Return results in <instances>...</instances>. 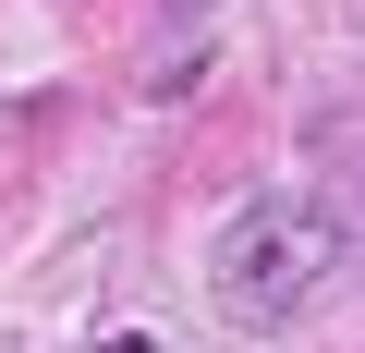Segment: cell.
I'll use <instances>...</instances> for the list:
<instances>
[{
  "label": "cell",
  "mask_w": 365,
  "mask_h": 353,
  "mask_svg": "<svg viewBox=\"0 0 365 353\" xmlns=\"http://www.w3.org/2000/svg\"><path fill=\"white\" fill-rule=\"evenodd\" d=\"M170 13H220V0H170Z\"/></svg>",
  "instance_id": "7a4b0ae2"
},
{
  "label": "cell",
  "mask_w": 365,
  "mask_h": 353,
  "mask_svg": "<svg viewBox=\"0 0 365 353\" xmlns=\"http://www.w3.org/2000/svg\"><path fill=\"white\" fill-rule=\"evenodd\" d=\"M341 244H353V220H341L329 195H256V208L220 220V244H207V292H220L232 329H292V317L329 292Z\"/></svg>",
  "instance_id": "6da1fadb"
}]
</instances>
